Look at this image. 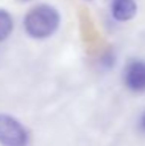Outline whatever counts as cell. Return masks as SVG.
<instances>
[{
    "mask_svg": "<svg viewBox=\"0 0 145 146\" xmlns=\"http://www.w3.org/2000/svg\"><path fill=\"white\" fill-rule=\"evenodd\" d=\"M23 27L28 36L34 39L50 37L59 27V14L50 5H37L25 16Z\"/></svg>",
    "mask_w": 145,
    "mask_h": 146,
    "instance_id": "6da1fadb",
    "label": "cell"
},
{
    "mask_svg": "<svg viewBox=\"0 0 145 146\" xmlns=\"http://www.w3.org/2000/svg\"><path fill=\"white\" fill-rule=\"evenodd\" d=\"M0 143L3 146H27L28 132L14 117L0 113Z\"/></svg>",
    "mask_w": 145,
    "mask_h": 146,
    "instance_id": "7a4b0ae2",
    "label": "cell"
},
{
    "mask_svg": "<svg viewBox=\"0 0 145 146\" xmlns=\"http://www.w3.org/2000/svg\"><path fill=\"white\" fill-rule=\"evenodd\" d=\"M123 82L133 92H145V62H128L123 70Z\"/></svg>",
    "mask_w": 145,
    "mask_h": 146,
    "instance_id": "3957f363",
    "label": "cell"
},
{
    "mask_svg": "<svg viewBox=\"0 0 145 146\" xmlns=\"http://www.w3.org/2000/svg\"><path fill=\"white\" fill-rule=\"evenodd\" d=\"M112 17L119 22H128L137 13V5L134 0H112L111 5Z\"/></svg>",
    "mask_w": 145,
    "mask_h": 146,
    "instance_id": "277c9868",
    "label": "cell"
},
{
    "mask_svg": "<svg viewBox=\"0 0 145 146\" xmlns=\"http://www.w3.org/2000/svg\"><path fill=\"white\" fill-rule=\"evenodd\" d=\"M13 27H14V22L9 13L5 9H0V42L8 39V36L13 31Z\"/></svg>",
    "mask_w": 145,
    "mask_h": 146,
    "instance_id": "5b68a950",
    "label": "cell"
},
{
    "mask_svg": "<svg viewBox=\"0 0 145 146\" xmlns=\"http://www.w3.org/2000/svg\"><path fill=\"white\" fill-rule=\"evenodd\" d=\"M140 127L145 131V112L142 113V117H140Z\"/></svg>",
    "mask_w": 145,
    "mask_h": 146,
    "instance_id": "8992f818",
    "label": "cell"
}]
</instances>
